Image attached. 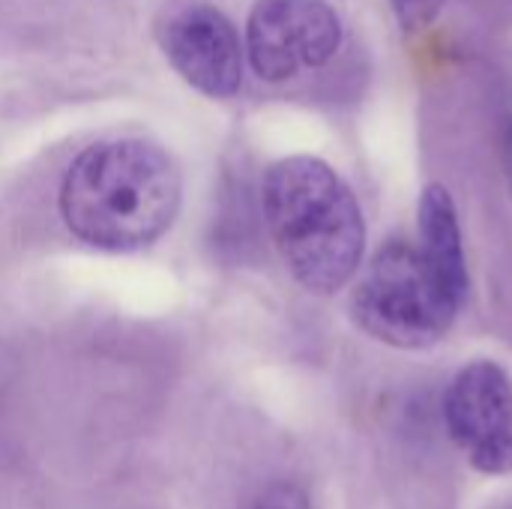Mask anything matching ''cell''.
<instances>
[{
  "label": "cell",
  "instance_id": "6da1fadb",
  "mask_svg": "<svg viewBox=\"0 0 512 509\" xmlns=\"http://www.w3.org/2000/svg\"><path fill=\"white\" fill-rule=\"evenodd\" d=\"M180 198L177 162L159 144L120 138L87 147L69 165L60 213L78 240L129 252L150 246L174 225Z\"/></svg>",
  "mask_w": 512,
  "mask_h": 509
},
{
  "label": "cell",
  "instance_id": "277c9868",
  "mask_svg": "<svg viewBox=\"0 0 512 509\" xmlns=\"http://www.w3.org/2000/svg\"><path fill=\"white\" fill-rule=\"evenodd\" d=\"M339 42L342 24L327 0H258L246 21L249 63L264 81L324 66Z\"/></svg>",
  "mask_w": 512,
  "mask_h": 509
},
{
  "label": "cell",
  "instance_id": "ba28073f",
  "mask_svg": "<svg viewBox=\"0 0 512 509\" xmlns=\"http://www.w3.org/2000/svg\"><path fill=\"white\" fill-rule=\"evenodd\" d=\"M441 6H444V0H390L393 15H396L399 24H402L405 30H411V33L429 27V24L438 18Z\"/></svg>",
  "mask_w": 512,
  "mask_h": 509
},
{
  "label": "cell",
  "instance_id": "3957f363",
  "mask_svg": "<svg viewBox=\"0 0 512 509\" xmlns=\"http://www.w3.org/2000/svg\"><path fill=\"white\" fill-rule=\"evenodd\" d=\"M462 300L405 240L384 243L366 267L351 315L363 333L393 348H429L447 336Z\"/></svg>",
  "mask_w": 512,
  "mask_h": 509
},
{
  "label": "cell",
  "instance_id": "8992f818",
  "mask_svg": "<svg viewBox=\"0 0 512 509\" xmlns=\"http://www.w3.org/2000/svg\"><path fill=\"white\" fill-rule=\"evenodd\" d=\"M162 51L177 75L210 99H228L243 84V48L234 24L210 3H189L162 24Z\"/></svg>",
  "mask_w": 512,
  "mask_h": 509
},
{
  "label": "cell",
  "instance_id": "52a82bcc",
  "mask_svg": "<svg viewBox=\"0 0 512 509\" xmlns=\"http://www.w3.org/2000/svg\"><path fill=\"white\" fill-rule=\"evenodd\" d=\"M417 228H420V255L429 264V270L459 297L468 294V267H465V249H462V231L459 216L450 192L438 183L426 186L417 210Z\"/></svg>",
  "mask_w": 512,
  "mask_h": 509
},
{
  "label": "cell",
  "instance_id": "5b68a950",
  "mask_svg": "<svg viewBox=\"0 0 512 509\" xmlns=\"http://www.w3.org/2000/svg\"><path fill=\"white\" fill-rule=\"evenodd\" d=\"M450 438L483 474H512V384L489 360L465 366L447 390Z\"/></svg>",
  "mask_w": 512,
  "mask_h": 509
},
{
  "label": "cell",
  "instance_id": "9c48e42d",
  "mask_svg": "<svg viewBox=\"0 0 512 509\" xmlns=\"http://www.w3.org/2000/svg\"><path fill=\"white\" fill-rule=\"evenodd\" d=\"M246 509H309L306 495L291 483H273L252 498Z\"/></svg>",
  "mask_w": 512,
  "mask_h": 509
},
{
  "label": "cell",
  "instance_id": "7a4b0ae2",
  "mask_svg": "<svg viewBox=\"0 0 512 509\" xmlns=\"http://www.w3.org/2000/svg\"><path fill=\"white\" fill-rule=\"evenodd\" d=\"M261 207L291 276L315 291H339L366 249L363 213L345 180L315 156H288L267 168Z\"/></svg>",
  "mask_w": 512,
  "mask_h": 509
}]
</instances>
